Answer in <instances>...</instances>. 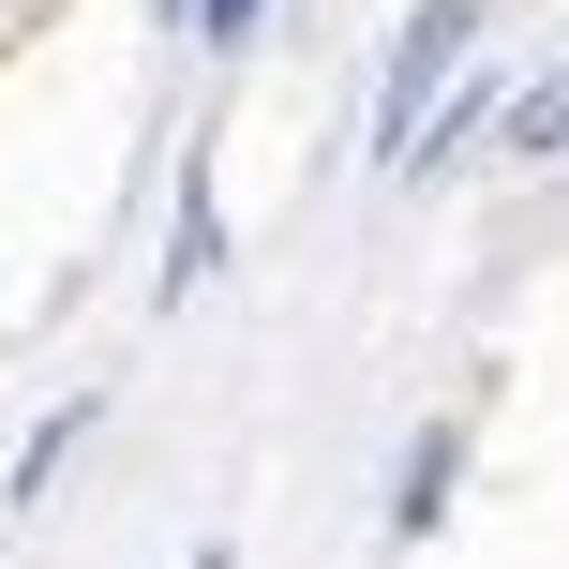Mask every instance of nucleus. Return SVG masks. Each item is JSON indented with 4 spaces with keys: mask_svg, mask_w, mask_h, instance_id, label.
<instances>
[{
    "mask_svg": "<svg viewBox=\"0 0 569 569\" xmlns=\"http://www.w3.org/2000/svg\"><path fill=\"white\" fill-rule=\"evenodd\" d=\"M76 435H90V405H60V420H46V435H30V450H16V510H30V495L60 480V450H76Z\"/></svg>",
    "mask_w": 569,
    "mask_h": 569,
    "instance_id": "3",
    "label": "nucleus"
},
{
    "mask_svg": "<svg viewBox=\"0 0 569 569\" xmlns=\"http://www.w3.org/2000/svg\"><path fill=\"white\" fill-rule=\"evenodd\" d=\"M196 569H226V555H196Z\"/></svg>",
    "mask_w": 569,
    "mask_h": 569,
    "instance_id": "6",
    "label": "nucleus"
},
{
    "mask_svg": "<svg viewBox=\"0 0 569 569\" xmlns=\"http://www.w3.org/2000/svg\"><path fill=\"white\" fill-rule=\"evenodd\" d=\"M465 30H480V0H420V16H405L390 76H375V150H390V166H405V136L435 120V76L465 60Z\"/></svg>",
    "mask_w": 569,
    "mask_h": 569,
    "instance_id": "1",
    "label": "nucleus"
},
{
    "mask_svg": "<svg viewBox=\"0 0 569 569\" xmlns=\"http://www.w3.org/2000/svg\"><path fill=\"white\" fill-rule=\"evenodd\" d=\"M450 465H465V435H450V420H435V435H420V450H405V540H420V525H435V510H450Z\"/></svg>",
    "mask_w": 569,
    "mask_h": 569,
    "instance_id": "2",
    "label": "nucleus"
},
{
    "mask_svg": "<svg viewBox=\"0 0 569 569\" xmlns=\"http://www.w3.org/2000/svg\"><path fill=\"white\" fill-rule=\"evenodd\" d=\"M196 30H210V46H240V30H256V0H196Z\"/></svg>",
    "mask_w": 569,
    "mask_h": 569,
    "instance_id": "5",
    "label": "nucleus"
},
{
    "mask_svg": "<svg viewBox=\"0 0 569 569\" xmlns=\"http://www.w3.org/2000/svg\"><path fill=\"white\" fill-rule=\"evenodd\" d=\"M510 150H569V76H540V90L510 106Z\"/></svg>",
    "mask_w": 569,
    "mask_h": 569,
    "instance_id": "4",
    "label": "nucleus"
}]
</instances>
